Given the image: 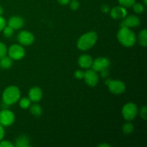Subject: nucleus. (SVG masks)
Masks as SVG:
<instances>
[{"instance_id": "nucleus-21", "label": "nucleus", "mask_w": 147, "mask_h": 147, "mask_svg": "<svg viewBox=\"0 0 147 147\" xmlns=\"http://www.w3.org/2000/svg\"><path fill=\"white\" fill-rule=\"evenodd\" d=\"M3 34L4 35V37H11V36L14 34V30L9 25H6L4 27V28L3 29Z\"/></svg>"}, {"instance_id": "nucleus-4", "label": "nucleus", "mask_w": 147, "mask_h": 147, "mask_svg": "<svg viewBox=\"0 0 147 147\" xmlns=\"http://www.w3.org/2000/svg\"><path fill=\"white\" fill-rule=\"evenodd\" d=\"M106 85L108 86L111 93L113 94H121L126 90L124 83L121 80L109 79L106 81Z\"/></svg>"}, {"instance_id": "nucleus-2", "label": "nucleus", "mask_w": 147, "mask_h": 147, "mask_svg": "<svg viewBox=\"0 0 147 147\" xmlns=\"http://www.w3.org/2000/svg\"><path fill=\"white\" fill-rule=\"evenodd\" d=\"M98 40V35L95 32H88L83 34L78 39L77 42V47L79 50H87L91 48Z\"/></svg>"}, {"instance_id": "nucleus-28", "label": "nucleus", "mask_w": 147, "mask_h": 147, "mask_svg": "<svg viewBox=\"0 0 147 147\" xmlns=\"http://www.w3.org/2000/svg\"><path fill=\"white\" fill-rule=\"evenodd\" d=\"M140 116L143 119L146 120L147 117V110L146 106H143L140 110Z\"/></svg>"}, {"instance_id": "nucleus-24", "label": "nucleus", "mask_w": 147, "mask_h": 147, "mask_svg": "<svg viewBox=\"0 0 147 147\" xmlns=\"http://www.w3.org/2000/svg\"><path fill=\"white\" fill-rule=\"evenodd\" d=\"M132 7H133L134 11L137 13V14H141V13L143 12L144 10V7L143 4H142L141 3L135 2L134 4Z\"/></svg>"}, {"instance_id": "nucleus-8", "label": "nucleus", "mask_w": 147, "mask_h": 147, "mask_svg": "<svg viewBox=\"0 0 147 147\" xmlns=\"http://www.w3.org/2000/svg\"><path fill=\"white\" fill-rule=\"evenodd\" d=\"M17 40L21 45L29 46L33 44L34 41V37L30 32L23 30L17 34Z\"/></svg>"}, {"instance_id": "nucleus-6", "label": "nucleus", "mask_w": 147, "mask_h": 147, "mask_svg": "<svg viewBox=\"0 0 147 147\" xmlns=\"http://www.w3.org/2000/svg\"><path fill=\"white\" fill-rule=\"evenodd\" d=\"M7 53L12 60H19L24 57L25 50L21 45L14 44L7 49Z\"/></svg>"}, {"instance_id": "nucleus-7", "label": "nucleus", "mask_w": 147, "mask_h": 147, "mask_svg": "<svg viewBox=\"0 0 147 147\" xmlns=\"http://www.w3.org/2000/svg\"><path fill=\"white\" fill-rule=\"evenodd\" d=\"M15 120L14 113L8 109H3L0 111V124L3 126H9Z\"/></svg>"}, {"instance_id": "nucleus-18", "label": "nucleus", "mask_w": 147, "mask_h": 147, "mask_svg": "<svg viewBox=\"0 0 147 147\" xmlns=\"http://www.w3.org/2000/svg\"><path fill=\"white\" fill-rule=\"evenodd\" d=\"M139 42L142 47H146L147 45V30H143L140 32L139 34Z\"/></svg>"}, {"instance_id": "nucleus-35", "label": "nucleus", "mask_w": 147, "mask_h": 147, "mask_svg": "<svg viewBox=\"0 0 147 147\" xmlns=\"http://www.w3.org/2000/svg\"><path fill=\"white\" fill-rule=\"evenodd\" d=\"M98 146L100 147H110L111 146L108 144H100L98 145Z\"/></svg>"}, {"instance_id": "nucleus-30", "label": "nucleus", "mask_w": 147, "mask_h": 147, "mask_svg": "<svg viewBox=\"0 0 147 147\" xmlns=\"http://www.w3.org/2000/svg\"><path fill=\"white\" fill-rule=\"evenodd\" d=\"M6 24H7V22H6L5 19L2 16H0V32L2 31Z\"/></svg>"}, {"instance_id": "nucleus-9", "label": "nucleus", "mask_w": 147, "mask_h": 147, "mask_svg": "<svg viewBox=\"0 0 147 147\" xmlns=\"http://www.w3.org/2000/svg\"><path fill=\"white\" fill-rule=\"evenodd\" d=\"M110 65V60L106 57H98L95 60H93L92 69L96 72H100L102 70L109 68Z\"/></svg>"}, {"instance_id": "nucleus-20", "label": "nucleus", "mask_w": 147, "mask_h": 147, "mask_svg": "<svg viewBox=\"0 0 147 147\" xmlns=\"http://www.w3.org/2000/svg\"><path fill=\"white\" fill-rule=\"evenodd\" d=\"M31 106V100L27 98H22L20 100V106L22 109H27Z\"/></svg>"}, {"instance_id": "nucleus-23", "label": "nucleus", "mask_w": 147, "mask_h": 147, "mask_svg": "<svg viewBox=\"0 0 147 147\" xmlns=\"http://www.w3.org/2000/svg\"><path fill=\"white\" fill-rule=\"evenodd\" d=\"M123 133L126 134H131L134 131V126L132 123H126L123 126Z\"/></svg>"}, {"instance_id": "nucleus-29", "label": "nucleus", "mask_w": 147, "mask_h": 147, "mask_svg": "<svg viewBox=\"0 0 147 147\" xmlns=\"http://www.w3.org/2000/svg\"><path fill=\"white\" fill-rule=\"evenodd\" d=\"M75 77L78 79H83L84 77V72L80 70H76L75 72Z\"/></svg>"}, {"instance_id": "nucleus-16", "label": "nucleus", "mask_w": 147, "mask_h": 147, "mask_svg": "<svg viewBox=\"0 0 147 147\" xmlns=\"http://www.w3.org/2000/svg\"><path fill=\"white\" fill-rule=\"evenodd\" d=\"M12 65V59L9 56H4L0 58V67L2 69H9Z\"/></svg>"}, {"instance_id": "nucleus-34", "label": "nucleus", "mask_w": 147, "mask_h": 147, "mask_svg": "<svg viewBox=\"0 0 147 147\" xmlns=\"http://www.w3.org/2000/svg\"><path fill=\"white\" fill-rule=\"evenodd\" d=\"M59 4H62V5H67L70 3V0H57Z\"/></svg>"}, {"instance_id": "nucleus-12", "label": "nucleus", "mask_w": 147, "mask_h": 147, "mask_svg": "<svg viewBox=\"0 0 147 147\" xmlns=\"http://www.w3.org/2000/svg\"><path fill=\"white\" fill-rule=\"evenodd\" d=\"M110 14L111 17L114 20H121V19H123L125 17H126L127 11L125 9L124 7H121V6H118L111 10Z\"/></svg>"}, {"instance_id": "nucleus-15", "label": "nucleus", "mask_w": 147, "mask_h": 147, "mask_svg": "<svg viewBox=\"0 0 147 147\" xmlns=\"http://www.w3.org/2000/svg\"><path fill=\"white\" fill-rule=\"evenodd\" d=\"M78 65L82 68L88 69L91 67L93 58L88 55H82L78 58Z\"/></svg>"}, {"instance_id": "nucleus-25", "label": "nucleus", "mask_w": 147, "mask_h": 147, "mask_svg": "<svg viewBox=\"0 0 147 147\" xmlns=\"http://www.w3.org/2000/svg\"><path fill=\"white\" fill-rule=\"evenodd\" d=\"M7 47L3 42H0V58L7 55Z\"/></svg>"}, {"instance_id": "nucleus-13", "label": "nucleus", "mask_w": 147, "mask_h": 147, "mask_svg": "<svg viewBox=\"0 0 147 147\" xmlns=\"http://www.w3.org/2000/svg\"><path fill=\"white\" fill-rule=\"evenodd\" d=\"M8 25L12 27L14 30H19L24 26V21L21 17L18 16H13L10 17L8 20Z\"/></svg>"}, {"instance_id": "nucleus-14", "label": "nucleus", "mask_w": 147, "mask_h": 147, "mask_svg": "<svg viewBox=\"0 0 147 147\" xmlns=\"http://www.w3.org/2000/svg\"><path fill=\"white\" fill-rule=\"evenodd\" d=\"M42 97V91L39 87H33L29 91V98L32 102H38Z\"/></svg>"}, {"instance_id": "nucleus-17", "label": "nucleus", "mask_w": 147, "mask_h": 147, "mask_svg": "<svg viewBox=\"0 0 147 147\" xmlns=\"http://www.w3.org/2000/svg\"><path fill=\"white\" fill-rule=\"evenodd\" d=\"M29 143H30L29 138L23 135V136H20L17 138L16 140L15 146L17 147H28L30 146Z\"/></svg>"}, {"instance_id": "nucleus-33", "label": "nucleus", "mask_w": 147, "mask_h": 147, "mask_svg": "<svg viewBox=\"0 0 147 147\" xmlns=\"http://www.w3.org/2000/svg\"><path fill=\"white\" fill-rule=\"evenodd\" d=\"M100 9H101V11L104 13H108L110 11V8H109V6L106 5V4H103Z\"/></svg>"}, {"instance_id": "nucleus-11", "label": "nucleus", "mask_w": 147, "mask_h": 147, "mask_svg": "<svg viewBox=\"0 0 147 147\" xmlns=\"http://www.w3.org/2000/svg\"><path fill=\"white\" fill-rule=\"evenodd\" d=\"M140 20L137 16L130 15L125 17L121 22V27H126L128 28H133L140 25Z\"/></svg>"}, {"instance_id": "nucleus-31", "label": "nucleus", "mask_w": 147, "mask_h": 147, "mask_svg": "<svg viewBox=\"0 0 147 147\" xmlns=\"http://www.w3.org/2000/svg\"><path fill=\"white\" fill-rule=\"evenodd\" d=\"M109 68H106V69H103L100 71V75L103 78H107V76H109Z\"/></svg>"}, {"instance_id": "nucleus-10", "label": "nucleus", "mask_w": 147, "mask_h": 147, "mask_svg": "<svg viewBox=\"0 0 147 147\" xmlns=\"http://www.w3.org/2000/svg\"><path fill=\"white\" fill-rule=\"evenodd\" d=\"M84 78L85 81H86V84L88 86H90V87H94L98 83V76L97 73L95 70H88L87 71L84 73Z\"/></svg>"}, {"instance_id": "nucleus-27", "label": "nucleus", "mask_w": 147, "mask_h": 147, "mask_svg": "<svg viewBox=\"0 0 147 147\" xmlns=\"http://www.w3.org/2000/svg\"><path fill=\"white\" fill-rule=\"evenodd\" d=\"M14 145L11 142L7 140H1L0 142V147H14Z\"/></svg>"}, {"instance_id": "nucleus-19", "label": "nucleus", "mask_w": 147, "mask_h": 147, "mask_svg": "<svg viewBox=\"0 0 147 147\" xmlns=\"http://www.w3.org/2000/svg\"><path fill=\"white\" fill-rule=\"evenodd\" d=\"M30 113L34 116H41L42 113V109L41 106H39L37 104H34L32 105V106H30Z\"/></svg>"}, {"instance_id": "nucleus-22", "label": "nucleus", "mask_w": 147, "mask_h": 147, "mask_svg": "<svg viewBox=\"0 0 147 147\" xmlns=\"http://www.w3.org/2000/svg\"><path fill=\"white\" fill-rule=\"evenodd\" d=\"M119 3L121 7H124V8H129V7H131L136 2L135 0H118Z\"/></svg>"}, {"instance_id": "nucleus-26", "label": "nucleus", "mask_w": 147, "mask_h": 147, "mask_svg": "<svg viewBox=\"0 0 147 147\" xmlns=\"http://www.w3.org/2000/svg\"><path fill=\"white\" fill-rule=\"evenodd\" d=\"M69 4H70V8L72 10H74V11L77 10L80 7V4H79L78 0H73L72 1H70Z\"/></svg>"}, {"instance_id": "nucleus-37", "label": "nucleus", "mask_w": 147, "mask_h": 147, "mask_svg": "<svg viewBox=\"0 0 147 147\" xmlns=\"http://www.w3.org/2000/svg\"><path fill=\"white\" fill-rule=\"evenodd\" d=\"M144 4H147V0H144Z\"/></svg>"}, {"instance_id": "nucleus-36", "label": "nucleus", "mask_w": 147, "mask_h": 147, "mask_svg": "<svg viewBox=\"0 0 147 147\" xmlns=\"http://www.w3.org/2000/svg\"><path fill=\"white\" fill-rule=\"evenodd\" d=\"M3 13H4V9H3V8L1 7V6L0 5V16L2 15Z\"/></svg>"}, {"instance_id": "nucleus-1", "label": "nucleus", "mask_w": 147, "mask_h": 147, "mask_svg": "<svg viewBox=\"0 0 147 147\" xmlns=\"http://www.w3.org/2000/svg\"><path fill=\"white\" fill-rule=\"evenodd\" d=\"M117 38L122 45L127 47L134 45L136 41L135 33L130 28L126 27H121L118 32Z\"/></svg>"}, {"instance_id": "nucleus-5", "label": "nucleus", "mask_w": 147, "mask_h": 147, "mask_svg": "<svg viewBox=\"0 0 147 147\" xmlns=\"http://www.w3.org/2000/svg\"><path fill=\"white\" fill-rule=\"evenodd\" d=\"M123 117L127 121H131L135 119L138 113V109L134 103H128L123 106L122 109Z\"/></svg>"}, {"instance_id": "nucleus-3", "label": "nucleus", "mask_w": 147, "mask_h": 147, "mask_svg": "<svg viewBox=\"0 0 147 147\" xmlns=\"http://www.w3.org/2000/svg\"><path fill=\"white\" fill-rule=\"evenodd\" d=\"M20 90L17 87L11 86L4 90L2 94V102L7 106L17 103L20 98Z\"/></svg>"}, {"instance_id": "nucleus-32", "label": "nucleus", "mask_w": 147, "mask_h": 147, "mask_svg": "<svg viewBox=\"0 0 147 147\" xmlns=\"http://www.w3.org/2000/svg\"><path fill=\"white\" fill-rule=\"evenodd\" d=\"M4 126L0 124V142L4 139Z\"/></svg>"}]
</instances>
